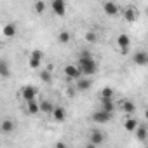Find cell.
<instances>
[{"mask_svg":"<svg viewBox=\"0 0 148 148\" xmlns=\"http://www.w3.org/2000/svg\"><path fill=\"white\" fill-rule=\"evenodd\" d=\"M71 40V35H70V32H66V30H61L59 33H58V42L59 44H68Z\"/></svg>","mask_w":148,"mask_h":148,"instance_id":"cell-22","label":"cell"},{"mask_svg":"<svg viewBox=\"0 0 148 148\" xmlns=\"http://www.w3.org/2000/svg\"><path fill=\"white\" fill-rule=\"evenodd\" d=\"M45 7H47V5H45V2H37V4L33 5V9L37 11V14H42V12L45 11Z\"/></svg>","mask_w":148,"mask_h":148,"instance_id":"cell-27","label":"cell"},{"mask_svg":"<svg viewBox=\"0 0 148 148\" xmlns=\"http://www.w3.org/2000/svg\"><path fill=\"white\" fill-rule=\"evenodd\" d=\"M51 115H52V119L56 122H64L66 120V110L63 106H54V110H52Z\"/></svg>","mask_w":148,"mask_h":148,"instance_id":"cell-12","label":"cell"},{"mask_svg":"<svg viewBox=\"0 0 148 148\" xmlns=\"http://www.w3.org/2000/svg\"><path fill=\"white\" fill-rule=\"evenodd\" d=\"M117 45H119V47H120V51L125 54V52H127V49H129V45H131V38H129V35L120 33V35L117 37Z\"/></svg>","mask_w":148,"mask_h":148,"instance_id":"cell-8","label":"cell"},{"mask_svg":"<svg viewBox=\"0 0 148 148\" xmlns=\"http://www.w3.org/2000/svg\"><path fill=\"white\" fill-rule=\"evenodd\" d=\"M113 89L112 87H103L101 91V99H113Z\"/></svg>","mask_w":148,"mask_h":148,"instance_id":"cell-25","label":"cell"},{"mask_svg":"<svg viewBox=\"0 0 148 148\" xmlns=\"http://www.w3.org/2000/svg\"><path fill=\"white\" fill-rule=\"evenodd\" d=\"M26 112H28V115H37V113H40L38 103H37V101H30V103H26Z\"/></svg>","mask_w":148,"mask_h":148,"instance_id":"cell-21","label":"cell"},{"mask_svg":"<svg viewBox=\"0 0 148 148\" xmlns=\"http://www.w3.org/2000/svg\"><path fill=\"white\" fill-rule=\"evenodd\" d=\"M124 18H125V21L134 23V21L138 19V9H134V7H127V9L124 11Z\"/></svg>","mask_w":148,"mask_h":148,"instance_id":"cell-17","label":"cell"},{"mask_svg":"<svg viewBox=\"0 0 148 148\" xmlns=\"http://www.w3.org/2000/svg\"><path fill=\"white\" fill-rule=\"evenodd\" d=\"M77 84H75V87H77V91H80V92H84V91H87L89 87H91V84H92V80L89 79V77H80L79 80H75Z\"/></svg>","mask_w":148,"mask_h":148,"instance_id":"cell-11","label":"cell"},{"mask_svg":"<svg viewBox=\"0 0 148 148\" xmlns=\"http://www.w3.org/2000/svg\"><path fill=\"white\" fill-rule=\"evenodd\" d=\"M132 63L138 64V66H145V64L148 63V54H146L145 51H138V52H134V54H132Z\"/></svg>","mask_w":148,"mask_h":148,"instance_id":"cell-9","label":"cell"},{"mask_svg":"<svg viewBox=\"0 0 148 148\" xmlns=\"http://www.w3.org/2000/svg\"><path fill=\"white\" fill-rule=\"evenodd\" d=\"M75 66L79 68V71L82 73V75H86V77H91V75H94V73L98 71V63H96V59L92 58V54L89 51H80L79 61H77Z\"/></svg>","mask_w":148,"mask_h":148,"instance_id":"cell-1","label":"cell"},{"mask_svg":"<svg viewBox=\"0 0 148 148\" xmlns=\"http://www.w3.org/2000/svg\"><path fill=\"white\" fill-rule=\"evenodd\" d=\"M54 103H51L49 99H44V101H40L38 103V108H40V112L42 113H45V115H51L52 113V110H54Z\"/></svg>","mask_w":148,"mask_h":148,"instance_id":"cell-15","label":"cell"},{"mask_svg":"<svg viewBox=\"0 0 148 148\" xmlns=\"http://www.w3.org/2000/svg\"><path fill=\"white\" fill-rule=\"evenodd\" d=\"M86 40L91 42V44L98 42V33H96V32H87V33H86Z\"/></svg>","mask_w":148,"mask_h":148,"instance_id":"cell-26","label":"cell"},{"mask_svg":"<svg viewBox=\"0 0 148 148\" xmlns=\"http://www.w3.org/2000/svg\"><path fill=\"white\" fill-rule=\"evenodd\" d=\"M51 70H52V68L49 66L47 70H42V71H40V79H42L44 82H47V84H51V80H52V75H51Z\"/></svg>","mask_w":148,"mask_h":148,"instance_id":"cell-24","label":"cell"},{"mask_svg":"<svg viewBox=\"0 0 148 148\" xmlns=\"http://www.w3.org/2000/svg\"><path fill=\"white\" fill-rule=\"evenodd\" d=\"M11 75V68H9V63L5 59H0V77L7 79Z\"/></svg>","mask_w":148,"mask_h":148,"instance_id":"cell-19","label":"cell"},{"mask_svg":"<svg viewBox=\"0 0 148 148\" xmlns=\"http://www.w3.org/2000/svg\"><path fill=\"white\" fill-rule=\"evenodd\" d=\"M19 94H21V99H23V101L30 103V101H37L38 91H37V87H33V86H25Z\"/></svg>","mask_w":148,"mask_h":148,"instance_id":"cell-2","label":"cell"},{"mask_svg":"<svg viewBox=\"0 0 148 148\" xmlns=\"http://www.w3.org/2000/svg\"><path fill=\"white\" fill-rule=\"evenodd\" d=\"M56 148H66V143L59 141V143H56Z\"/></svg>","mask_w":148,"mask_h":148,"instance_id":"cell-28","label":"cell"},{"mask_svg":"<svg viewBox=\"0 0 148 148\" xmlns=\"http://www.w3.org/2000/svg\"><path fill=\"white\" fill-rule=\"evenodd\" d=\"M138 125H139V122H138L136 119H132V117H129V119L125 120V124H124V127H125V131H129V132H134Z\"/></svg>","mask_w":148,"mask_h":148,"instance_id":"cell-20","label":"cell"},{"mask_svg":"<svg viewBox=\"0 0 148 148\" xmlns=\"http://www.w3.org/2000/svg\"><path fill=\"white\" fill-rule=\"evenodd\" d=\"M101 110L113 115V112H115V103H113V99H101Z\"/></svg>","mask_w":148,"mask_h":148,"instance_id":"cell-18","label":"cell"},{"mask_svg":"<svg viewBox=\"0 0 148 148\" xmlns=\"http://www.w3.org/2000/svg\"><path fill=\"white\" fill-rule=\"evenodd\" d=\"M42 58H44V52H42V51H38V49L32 51L30 61H28L30 68H32V70H38V68H40V63H42Z\"/></svg>","mask_w":148,"mask_h":148,"instance_id":"cell-4","label":"cell"},{"mask_svg":"<svg viewBox=\"0 0 148 148\" xmlns=\"http://www.w3.org/2000/svg\"><path fill=\"white\" fill-rule=\"evenodd\" d=\"M84 148H98V146H94V145H91V143H87V145H86Z\"/></svg>","mask_w":148,"mask_h":148,"instance_id":"cell-29","label":"cell"},{"mask_svg":"<svg viewBox=\"0 0 148 148\" xmlns=\"http://www.w3.org/2000/svg\"><path fill=\"white\" fill-rule=\"evenodd\" d=\"M64 75L70 79V80H79L82 77V73L79 71V68L75 64H66L64 66Z\"/></svg>","mask_w":148,"mask_h":148,"instance_id":"cell-7","label":"cell"},{"mask_svg":"<svg viewBox=\"0 0 148 148\" xmlns=\"http://www.w3.org/2000/svg\"><path fill=\"white\" fill-rule=\"evenodd\" d=\"M105 141H106V134H105L103 131H99V129H92V131L89 132V143H91V145L99 146V145H103Z\"/></svg>","mask_w":148,"mask_h":148,"instance_id":"cell-3","label":"cell"},{"mask_svg":"<svg viewBox=\"0 0 148 148\" xmlns=\"http://www.w3.org/2000/svg\"><path fill=\"white\" fill-rule=\"evenodd\" d=\"M14 129H16V122L12 119H4L2 122H0V131H2L4 134H11Z\"/></svg>","mask_w":148,"mask_h":148,"instance_id":"cell-10","label":"cell"},{"mask_svg":"<svg viewBox=\"0 0 148 148\" xmlns=\"http://www.w3.org/2000/svg\"><path fill=\"white\" fill-rule=\"evenodd\" d=\"M103 11H105L108 16H117L120 9H119V5L113 4V2H105V4H103Z\"/></svg>","mask_w":148,"mask_h":148,"instance_id":"cell-14","label":"cell"},{"mask_svg":"<svg viewBox=\"0 0 148 148\" xmlns=\"http://www.w3.org/2000/svg\"><path fill=\"white\" fill-rule=\"evenodd\" d=\"M51 11L56 16L63 18L66 14V4H64V0H54V2H51Z\"/></svg>","mask_w":148,"mask_h":148,"instance_id":"cell-6","label":"cell"},{"mask_svg":"<svg viewBox=\"0 0 148 148\" xmlns=\"http://www.w3.org/2000/svg\"><path fill=\"white\" fill-rule=\"evenodd\" d=\"M2 33H4L7 38H14V37H16V33H18V28H16V25H14V23H5V25H4V28H2Z\"/></svg>","mask_w":148,"mask_h":148,"instance_id":"cell-13","label":"cell"},{"mask_svg":"<svg viewBox=\"0 0 148 148\" xmlns=\"http://www.w3.org/2000/svg\"><path fill=\"white\" fill-rule=\"evenodd\" d=\"M112 113H106V112H103V110H98V112H94L92 115H91V120L94 122V124H106V122H110L112 120Z\"/></svg>","mask_w":148,"mask_h":148,"instance_id":"cell-5","label":"cell"},{"mask_svg":"<svg viewBox=\"0 0 148 148\" xmlns=\"http://www.w3.org/2000/svg\"><path fill=\"white\" fill-rule=\"evenodd\" d=\"M136 136H138V139L139 141H145L146 139V125H143V124H139L138 127H136Z\"/></svg>","mask_w":148,"mask_h":148,"instance_id":"cell-23","label":"cell"},{"mask_svg":"<svg viewBox=\"0 0 148 148\" xmlns=\"http://www.w3.org/2000/svg\"><path fill=\"white\" fill-rule=\"evenodd\" d=\"M120 110H122L124 113H127V115H132V113L136 112V105H134L132 101H129V99H124V101L120 103Z\"/></svg>","mask_w":148,"mask_h":148,"instance_id":"cell-16","label":"cell"}]
</instances>
